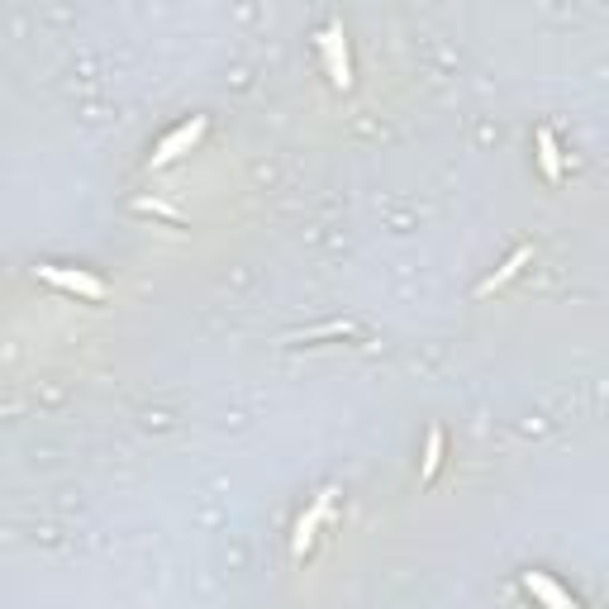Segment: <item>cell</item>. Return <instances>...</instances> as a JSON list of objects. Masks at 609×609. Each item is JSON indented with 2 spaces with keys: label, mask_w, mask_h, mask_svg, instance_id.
<instances>
[{
  "label": "cell",
  "mask_w": 609,
  "mask_h": 609,
  "mask_svg": "<svg viewBox=\"0 0 609 609\" xmlns=\"http://www.w3.org/2000/svg\"><path fill=\"white\" fill-rule=\"evenodd\" d=\"M319 53H324V67H329V81L338 91H353V58H348V39H343V24L329 20L324 34H319Z\"/></svg>",
  "instance_id": "cell-1"
},
{
  "label": "cell",
  "mask_w": 609,
  "mask_h": 609,
  "mask_svg": "<svg viewBox=\"0 0 609 609\" xmlns=\"http://www.w3.org/2000/svg\"><path fill=\"white\" fill-rule=\"evenodd\" d=\"M200 134H205V119H191V124L172 129V134L158 143V153H153V167H167V162H177L181 153H191V148L200 143Z\"/></svg>",
  "instance_id": "cell-2"
},
{
  "label": "cell",
  "mask_w": 609,
  "mask_h": 609,
  "mask_svg": "<svg viewBox=\"0 0 609 609\" xmlns=\"http://www.w3.org/2000/svg\"><path fill=\"white\" fill-rule=\"evenodd\" d=\"M39 276L48 281V286H58V291H72L81 295V300H100L105 295V286H100L91 272H67V267H39Z\"/></svg>",
  "instance_id": "cell-3"
},
{
  "label": "cell",
  "mask_w": 609,
  "mask_h": 609,
  "mask_svg": "<svg viewBox=\"0 0 609 609\" xmlns=\"http://www.w3.org/2000/svg\"><path fill=\"white\" fill-rule=\"evenodd\" d=\"M329 495L334 491H324L310 505V514H300V524H295V538H291V552L295 557H305V552L315 548V533H319V524H324V514H329Z\"/></svg>",
  "instance_id": "cell-4"
},
{
  "label": "cell",
  "mask_w": 609,
  "mask_h": 609,
  "mask_svg": "<svg viewBox=\"0 0 609 609\" xmlns=\"http://www.w3.org/2000/svg\"><path fill=\"white\" fill-rule=\"evenodd\" d=\"M524 590H529V595H538V600H543L548 609H581V605H576V600L567 595V590L557 586V581H548L543 571H524Z\"/></svg>",
  "instance_id": "cell-5"
},
{
  "label": "cell",
  "mask_w": 609,
  "mask_h": 609,
  "mask_svg": "<svg viewBox=\"0 0 609 609\" xmlns=\"http://www.w3.org/2000/svg\"><path fill=\"white\" fill-rule=\"evenodd\" d=\"M529 257H533V248H519L514 257H505V267H500V272H495L491 281H481V291H476V295H495L500 286H505V281H514V276H519V267H524Z\"/></svg>",
  "instance_id": "cell-6"
},
{
  "label": "cell",
  "mask_w": 609,
  "mask_h": 609,
  "mask_svg": "<svg viewBox=\"0 0 609 609\" xmlns=\"http://www.w3.org/2000/svg\"><path fill=\"white\" fill-rule=\"evenodd\" d=\"M538 162H543V177L557 181L562 177V158H557V138L548 129H538Z\"/></svg>",
  "instance_id": "cell-7"
},
{
  "label": "cell",
  "mask_w": 609,
  "mask_h": 609,
  "mask_svg": "<svg viewBox=\"0 0 609 609\" xmlns=\"http://www.w3.org/2000/svg\"><path fill=\"white\" fill-rule=\"evenodd\" d=\"M438 462H443V433L429 429V448H424V481L438 476Z\"/></svg>",
  "instance_id": "cell-8"
}]
</instances>
